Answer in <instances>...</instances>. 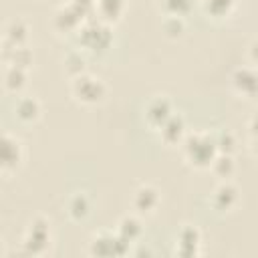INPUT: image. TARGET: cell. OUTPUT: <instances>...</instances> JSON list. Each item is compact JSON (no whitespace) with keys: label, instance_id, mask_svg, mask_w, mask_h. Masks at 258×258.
Segmentation results:
<instances>
[{"label":"cell","instance_id":"14","mask_svg":"<svg viewBox=\"0 0 258 258\" xmlns=\"http://www.w3.org/2000/svg\"><path fill=\"white\" fill-rule=\"evenodd\" d=\"M42 115V105L32 95H20L14 103V117L20 123H36Z\"/></svg>","mask_w":258,"mask_h":258},{"label":"cell","instance_id":"7","mask_svg":"<svg viewBox=\"0 0 258 258\" xmlns=\"http://www.w3.org/2000/svg\"><path fill=\"white\" fill-rule=\"evenodd\" d=\"M173 113H175V111H173L171 99L165 97V95H155V97H151V99L145 103L143 119H145V125H147L151 131H157Z\"/></svg>","mask_w":258,"mask_h":258},{"label":"cell","instance_id":"24","mask_svg":"<svg viewBox=\"0 0 258 258\" xmlns=\"http://www.w3.org/2000/svg\"><path fill=\"white\" fill-rule=\"evenodd\" d=\"M161 28H163V32L169 38H177L185 30V20H183V16H169V14H165V18L161 22Z\"/></svg>","mask_w":258,"mask_h":258},{"label":"cell","instance_id":"2","mask_svg":"<svg viewBox=\"0 0 258 258\" xmlns=\"http://www.w3.org/2000/svg\"><path fill=\"white\" fill-rule=\"evenodd\" d=\"M75 40L81 46L79 50L91 54H103L113 42V28L101 18H87L75 32Z\"/></svg>","mask_w":258,"mask_h":258},{"label":"cell","instance_id":"4","mask_svg":"<svg viewBox=\"0 0 258 258\" xmlns=\"http://www.w3.org/2000/svg\"><path fill=\"white\" fill-rule=\"evenodd\" d=\"M52 242V234H50V222L42 216H36L34 220H30L24 236H22V248L26 254H44L48 250Z\"/></svg>","mask_w":258,"mask_h":258},{"label":"cell","instance_id":"9","mask_svg":"<svg viewBox=\"0 0 258 258\" xmlns=\"http://www.w3.org/2000/svg\"><path fill=\"white\" fill-rule=\"evenodd\" d=\"M202 232L198 226H191V224H185L179 228L177 236H175V254L177 256H183V258H191V256H198L202 254Z\"/></svg>","mask_w":258,"mask_h":258},{"label":"cell","instance_id":"25","mask_svg":"<svg viewBox=\"0 0 258 258\" xmlns=\"http://www.w3.org/2000/svg\"><path fill=\"white\" fill-rule=\"evenodd\" d=\"M194 6V0H161V8L169 16H185Z\"/></svg>","mask_w":258,"mask_h":258},{"label":"cell","instance_id":"10","mask_svg":"<svg viewBox=\"0 0 258 258\" xmlns=\"http://www.w3.org/2000/svg\"><path fill=\"white\" fill-rule=\"evenodd\" d=\"M161 204V194L155 185L151 183H141L135 187L133 196H131V206L135 210L137 216H149L153 214Z\"/></svg>","mask_w":258,"mask_h":258},{"label":"cell","instance_id":"12","mask_svg":"<svg viewBox=\"0 0 258 258\" xmlns=\"http://www.w3.org/2000/svg\"><path fill=\"white\" fill-rule=\"evenodd\" d=\"M230 85L234 89L236 95L240 97H246V99H252L258 91V77H256V69L252 64L248 67H238L232 77H230Z\"/></svg>","mask_w":258,"mask_h":258},{"label":"cell","instance_id":"3","mask_svg":"<svg viewBox=\"0 0 258 258\" xmlns=\"http://www.w3.org/2000/svg\"><path fill=\"white\" fill-rule=\"evenodd\" d=\"M71 95L81 105H99L107 97V85L103 79L85 71L77 77H71Z\"/></svg>","mask_w":258,"mask_h":258},{"label":"cell","instance_id":"21","mask_svg":"<svg viewBox=\"0 0 258 258\" xmlns=\"http://www.w3.org/2000/svg\"><path fill=\"white\" fill-rule=\"evenodd\" d=\"M2 58L8 64H18V67L28 69L32 64L34 56H32V50L26 44H20V46H4L2 48Z\"/></svg>","mask_w":258,"mask_h":258},{"label":"cell","instance_id":"8","mask_svg":"<svg viewBox=\"0 0 258 258\" xmlns=\"http://www.w3.org/2000/svg\"><path fill=\"white\" fill-rule=\"evenodd\" d=\"M240 202V191L234 183H230L228 179H222V183H218L214 187V191L208 198V204L214 212L218 214H228L232 212Z\"/></svg>","mask_w":258,"mask_h":258},{"label":"cell","instance_id":"18","mask_svg":"<svg viewBox=\"0 0 258 258\" xmlns=\"http://www.w3.org/2000/svg\"><path fill=\"white\" fill-rule=\"evenodd\" d=\"M115 232H117L125 242L133 244V242H137V240L141 238V234H143V224H141V220H139L137 214H127V216H123V218L119 220Z\"/></svg>","mask_w":258,"mask_h":258},{"label":"cell","instance_id":"23","mask_svg":"<svg viewBox=\"0 0 258 258\" xmlns=\"http://www.w3.org/2000/svg\"><path fill=\"white\" fill-rule=\"evenodd\" d=\"M214 141H216V149L218 153H232L238 147V137L232 129H220L214 133Z\"/></svg>","mask_w":258,"mask_h":258},{"label":"cell","instance_id":"13","mask_svg":"<svg viewBox=\"0 0 258 258\" xmlns=\"http://www.w3.org/2000/svg\"><path fill=\"white\" fill-rule=\"evenodd\" d=\"M187 133V125H185V119L179 115V113H173L159 129H157V135L159 139L165 143V145H179L181 139L185 137Z\"/></svg>","mask_w":258,"mask_h":258},{"label":"cell","instance_id":"15","mask_svg":"<svg viewBox=\"0 0 258 258\" xmlns=\"http://www.w3.org/2000/svg\"><path fill=\"white\" fill-rule=\"evenodd\" d=\"M28 40V24L24 18H12L6 22L2 30V42L4 46H20Z\"/></svg>","mask_w":258,"mask_h":258},{"label":"cell","instance_id":"1","mask_svg":"<svg viewBox=\"0 0 258 258\" xmlns=\"http://www.w3.org/2000/svg\"><path fill=\"white\" fill-rule=\"evenodd\" d=\"M179 145L183 159L196 169H208L218 153L214 133L210 131H187Z\"/></svg>","mask_w":258,"mask_h":258},{"label":"cell","instance_id":"27","mask_svg":"<svg viewBox=\"0 0 258 258\" xmlns=\"http://www.w3.org/2000/svg\"><path fill=\"white\" fill-rule=\"evenodd\" d=\"M71 4H75L79 10H83L87 16H91L95 12V0H69Z\"/></svg>","mask_w":258,"mask_h":258},{"label":"cell","instance_id":"6","mask_svg":"<svg viewBox=\"0 0 258 258\" xmlns=\"http://www.w3.org/2000/svg\"><path fill=\"white\" fill-rule=\"evenodd\" d=\"M129 242H125L117 232L111 230H101L97 234H93L91 238V246L89 252L93 256H125L129 252Z\"/></svg>","mask_w":258,"mask_h":258},{"label":"cell","instance_id":"26","mask_svg":"<svg viewBox=\"0 0 258 258\" xmlns=\"http://www.w3.org/2000/svg\"><path fill=\"white\" fill-rule=\"evenodd\" d=\"M64 71L71 77H77L81 73H85V54L81 50H73L64 56Z\"/></svg>","mask_w":258,"mask_h":258},{"label":"cell","instance_id":"17","mask_svg":"<svg viewBox=\"0 0 258 258\" xmlns=\"http://www.w3.org/2000/svg\"><path fill=\"white\" fill-rule=\"evenodd\" d=\"M125 6L127 0H95V14L97 18L113 24L123 16Z\"/></svg>","mask_w":258,"mask_h":258},{"label":"cell","instance_id":"29","mask_svg":"<svg viewBox=\"0 0 258 258\" xmlns=\"http://www.w3.org/2000/svg\"><path fill=\"white\" fill-rule=\"evenodd\" d=\"M4 254V246H2V240H0V256Z\"/></svg>","mask_w":258,"mask_h":258},{"label":"cell","instance_id":"19","mask_svg":"<svg viewBox=\"0 0 258 258\" xmlns=\"http://www.w3.org/2000/svg\"><path fill=\"white\" fill-rule=\"evenodd\" d=\"M26 79H28V69L18 64H8L4 71V89L8 93L18 95L26 87Z\"/></svg>","mask_w":258,"mask_h":258},{"label":"cell","instance_id":"11","mask_svg":"<svg viewBox=\"0 0 258 258\" xmlns=\"http://www.w3.org/2000/svg\"><path fill=\"white\" fill-rule=\"evenodd\" d=\"M89 16L79 10L75 4H71L69 0L64 4H60L56 10H54V16H52V26L58 30V32H77V28L87 20Z\"/></svg>","mask_w":258,"mask_h":258},{"label":"cell","instance_id":"20","mask_svg":"<svg viewBox=\"0 0 258 258\" xmlns=\"http://www.w3.org/2000/svg\"><path fill=\"white\" fill-rule=\"evenodd\" d=\"M200 4L206 16L214 20H222L234 12V8L238 6V0H200Z\"/></svg>","mask_w":258,"mask_h":258},{"label":"cell","instance_id":"16","mask_svg":"<svg viewBox=\"0 0 258 258\" xmlns=\"http://www.w3.org/2000/svg\"><path fill=\"white\" fill-rule=\"evenodd\" d=\"M91 198L87 196V191H75L69 196L67 200V214L73 222H85L91 214Z\"/></svg>","mask_w":258,"mask_h":258},{"label":"cell","instance_id":"5","mask_svg":"<svg viewBox=\"0 0 258 258\" xmlns=\"http://www.w3.org/2000/svg\"><path fill=\"white\" fill-rule=\"evenodd\" d=\"M24 161V145L22 141L10 133L0 129V173H14Z\"/></svg>","mask_w":258,"mask_h":258},{"label":"cell","instance_id":"28","mask_svg":"<svg viewBox=\"0 0 258 258\" xmlns=\"http://www.w3.org/2000/svg\"><path fill=\"white\" fill-rule=\"evenodd\" d=\"M2 48H4V42H2V38H0V56H2Z\"/></svg>","mask_w":258,"mask_h":258},{"label":"cell","instance_id":"22","mask_svg":"<svg viewBox=\"0 0 258 258\" xmlns=\"http://www.w3.org/2000/svg\"><path fill=\"white\" fill-rule=\"evenodd\" d=\"M208 169H212V173H214L216 177H220V179L232 177L234 171H236L234 155H232V153H216V157L212 159V163H210Z\"/></svg>","mask_w":258,"mask_h":258}]
</instances>
